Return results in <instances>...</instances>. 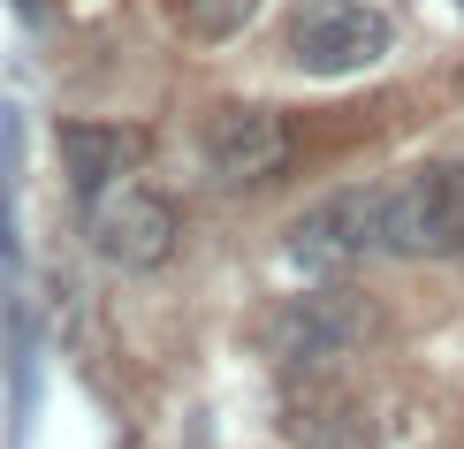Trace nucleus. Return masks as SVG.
<instances>
[{
  "label": "nucleus",
  "mask_w": 464,
  "mask_h": 449,
  "mask_svg": "<svg viewBox=\"0 0 464 449\" xmlns=\"http://www.w3.org/2000/svg\"><path fill=\"white\" fill-rule=\"evenodd\" d=\"M373 251H389V183L327 190L320 206H304L297 221H289V259H297L304 275H351Z\"/></svg>",
  "instance_id": "nucleus-1"
},
{
  "label": "nucleus",
  "mask_w": 464,
  "mask_h": 449,
  "mask_svg": "<svg viewBox=\"0 0 464 449\" xmlns=\"http://www.w3.org/2000/svg\"><path fill=\"white\" fill-rule=\"evenodd\" d=\"M389 251L396 259H457L464 251V161H419L389 183Z\"/></svg>",
  "instance_id": "nucleus-2"
},
{
  "label": "nucleus",
  "mask_w": 464,
  "mask_h": 449,
  "mask_svg": "<svg viewBox=\"0 0 464 449\" xmlns=\"http://www.w3.org/2000/svg\"><path fill=\"white\" fill-rule=\"evenodd\" d=\"M389 46H396V24L373 0H313L289 24V62L304 76H365L389 62Z\"/></svg>",
  "instance_id": "nucleus-3"
},
{
  "label": "nucleus",
  "mask_w": 464,
  "mask_h": 449,
  "mask_svg": "<svg viewBox=\"0 0 464 449\" xmlns=\"http://www.w3.org/2000/svg\"><path fill=\"white\" fill-rule=\"evenodd\" d=\"M183 237V213L160 199V190L145 183H122L107 190L100 206H92V244H100L107 267H130V275H145V267H160L168 251Z\"/></svg>",
  "instance_id": "nucleus-4"
},
{
  "label": "nucleus",
  "mask_w": 464,
  "mask_h": 449,
  "mask_svg": "<svg viewBox=\"0 0 464 449\" xmlns=\"http://www.w3.org/2000/svg\"><path fill=\"white\" fill-rule=\"evenodd\" d=\"M365 336V305L351 289H304V298H282L275 320H266V350L282 366H327L343 358Z\"/></svg>",
  "instance_id": "nucleus-5"
},
{
  "label": "nucleus",
  "mask_w": 464,
  "mask_h": 449,
  "mask_svg": "<svg viewBox=\"0 0 464 449\" xmlns=\"http://www.w3.org/2000/svg\"><path fill=\"white\" fill-rule=\"evenodd\" d=\"M282 161H289V130H282L275 107H214L206 114V168H214L228 190L275 183Z\"/></svg>",
  "instance_id": "nucleus-6"
},
{
  "label": "nucleus",
  "mask_w": 464,
  "mask_h": 449,
  "mask_svg": "<svg viewBox=\"0 0 464 449\" xmlns=\"http://www.w3.org/2000/svg\"><path fill=\"white\" fill-rule=\"evenodd\" d=\"M53 145H62V175H69V190L84 206H100L107 190H122L138 175V161H145V138L122 130V122H62Z\"/></svg>",
  "instance_id": "nucleus-7"
},
{
  "label": "nucleus",
  "mask_w": 464,
  "mask_h": 449,
  "mask_svg": "<svg viewBox=\"0 0 464 449\" xmlns=\"http://www.w3.org/2000/svg\"><path fill=\"white\" fill-rule=\"evenodd\" d=\"M304 449H373V426H365L358 404H327V412H313L297 426Z\"/></svg>",
  "instance_id": "nucleus-8"
},
{
  "label": "nucleus",
  "mask_w": 464,
  "mask_h": 449,
  "mask_svg": "<svg viewBox=\"0 0 464 449\" xmlns=\"http://www.w3.org/2000/svg\"><path fill=\"white\" fill-rule=\"evenodd\" d=\"M190 38H206V46H221V38H237L251 15H259V0H176Z\"/></svg>",
  "instance_id": "nucleus-9"
}]
</instances>
